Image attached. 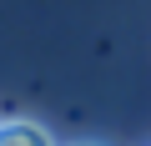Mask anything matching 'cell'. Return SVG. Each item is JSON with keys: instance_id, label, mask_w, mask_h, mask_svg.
<instances>
[{"instance_id": "6da1fadb", "label": "cell", "mask_w": 151, "mask_h": 146, "mask_svg": "<svg viewBox=\"0 0 151 146\" xmlns=\"http://www.w3.org/2000/svg\"><path fill=\"white\" fill-rule=\"evenodd\" d=\"M0 146H55V136H50L40 121L10 116V121H0Z\"/></svg>"}]
</instances>
